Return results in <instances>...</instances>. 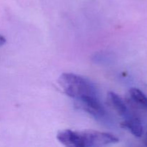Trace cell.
<instances>
[{
    "label": "cell",
    "mask_w": 147,
    "mask_h": 147,
    "mask_svg": "<svg viewBox=\"0 0 147 147\" xmlns=\"http://www.w3.org/2000/svg\"><path fill=\"white\" fill-rule=\"evenodd\" d=\"M58 83L67 96L76 100L88 96H98L94 84L88 78L75 73H63L59 77Z\"/></svg>",
    "instance_id": "7a4b0ae2"
},
{
    "label": "cell",
    "mask_w": 147,
    "mask_h": 147,
    "mask_svg": "<svg viewBox=\"0 0 147 147\" xmlns=\"http://www.w3.org/2000/svg\"><path fill=\"white\" fill-rule=\"evenodd\" d=\"M121 126L129 130L136 137H141L143 135V126L137 118H128L125 119L121 123Z\"/></svg>",
    "instance_id": "277c9868"
},
{
    "label": "cell",
    "mask_w": 147,
    "mask_h": 147,
    "mask_svg": "<svg viewBox=\"0 0 147 147\" xmlns=\"http://www.w3.org/2000/svg\"><path fill=\"white\" fill-rule=\"evenodd\" d=\"M144 144L147 146V132L146 133V134H145V137H144Z\"/></svg>",
    "instance_id": "ba28073f"
},
{
    "label": "cell",
    "mask_w": 147,
    "mask_h": 147,
    "mask_svg": "<svg viewBox=\"0 0 147 147\" xmlns=\"http://www.w3.org/2000/svg\"><path fill=\"white\" fill-rule=\"evenodd\" d=\"M131 99L138 106L147 110V96L141 90L136 88H132L129 90Z\"/></svg>",
    "instance_id": "8992f818"
},
{
    "label": "cell",
    "mask_w": 147,
    "mask_h": 147,
    "mask_svg": "<svg viewBox=\"0 0 147 147\" xmlns=\"http://www.w3.org/2000/svg\"><path fill=\"white\" fill-rule=\"evenodd\" d=\"M108 99L111 105L113 107L116 112L120 116H126L128 113L127 106L123 99L114 92H109L108 93Z\"/></svg>",
    "instance_id": "5b68a950"
},
{
    "label": "cell",
    "mask_w": 147,
    "mask_h": 147,
    "mask_svg": "<svg viewBox=\"0 0 147 147\" xmlns=\"http://www.w3.org/2000/svg\"><path fill=\"white\" fill-rule=\"evenodd\" d=\"M7 40H6V38L3 35L0 34V47L2 45H4L6 43Z\"/></svg>",
    "instance_id": "52a82bcc"
},
{
    "label": "cell",
    "mask_w": 147,
    "mask_h": 147,
    "mask_svg": "<svg viewBox=\"0 0 147 147\" xmlns=\"http://www.w3.org/2000/svg\"><path fill=\"white\" fill-rule=\"evenodd\" d=\"M57 140L67 147H98L113 144L119 139L113 134L97 131H60L57 135Z\"/></svg>",
    "instance_id": "6da1fadb"
},
{
    "label": "cell",
    "mask_w": 147,
    "mask_h": 147,
    "mask_svg": "<svg viewBox=\"0 0 147 147\" xmlns=\"http://www.w3.org/2000/svg\"><path fill=\"white\" fill-rule=\"evenodd\" d=\"M79 103V107L97 119H105L106 116V111L98 99V96H88L77 100Z\"/></svg>",
    "instance_id": "3957f363"
}]
</instances>
